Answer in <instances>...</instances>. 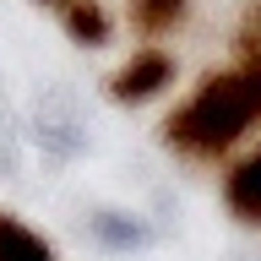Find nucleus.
I'll use <instances>...</instances> for the list:
<instances>
[{"label": "nucleus", "mask_w": 261, "mask_h": 261, "mask_svg": "<svg viewBox=\"0 0 261 261\" xmlns=\"http://www.w3.org/2000/svg\"><path fill=\"white\" fill-rule=\"evenodd\" d=\"M174 82V65H169V55H158V49H142V55H130V65L114 76V98H152L158 87H169Z\"/></svg>", "instance_id": "2"}, {"label": "nucleus", "mask_w": 261, "mask_h": 261, "mask_svg": "<svg viewBox=\"0 0 261 261\" xmlns=\"http://www.w3.org/2000/svg\"><path fill=\"white\" fill-rule=\"evenodd\" d=\"M0 261H55V250L16 218H0Z\"/></svg>", "instance_id": "4"}, {"label": "nucleus", "mask_w": 261, "mask_h": 261, "mask_svg": "<svg viewBox=\"0 0 261 261\" xmlns=\"http://www.w3.org/2000/svg\"><path fill=\"white\" fill-rule=\"evenodd\" d=\"M228 207L240 212V218H250V223H261V152L245 158L228 174Z\"/></svg>", "instance_id": "3"}, {"label": "nucleus", "mask_w": 261, "mask_h": 261, "mask_svg": "<svg viewBox=\"0 0 261 261\" xmlns=\"http://www.w3.org/2000/svg\"><path fill=\"white\" fill-rule=\"evenodd\" d=\"M93 228H98V240H103V245H120V250H130V245H142V240H147V228H142V223H130L125 212H98Z\"/></svg>", "instance_id": "7"}, {"label": "nucleus", "mask_w": 261, "mask_h": 261, "mask_svg": "<svg viewBox=\"0 0 261 261\" xmlns=\"http://www.w3.org/2000/svg\"><path fill=\"white\" fill-rule=\"evenodd\" d=\"M130 16H136V28H142V33H169L179 16H185V0H136Z\"/></svg>", "instance_id": "5"}, {"label": "nucleus", "mask_w": 261, "mask_h": 261, "mask_svg": "<svg viewBox=\"0 0 261 261\" xmlns=\"http://www.w3.org/2000/svg\"><path fill=\"white\" fill-rule=\"evenodd\" d=\"M261 114V60H245L240 71L207 76L196 87V98L169 120V142L185 152H223L228 142H240L250 120Z\"/></svg>", "instance_id": "1"}, {"label": "nucleus", "mask_w": 261, "mask_h": 261, "mask_svg": "<svg viewBox=\"0 0 261 261\" xmlns=\"http://www.w3.org/2000/svg\"><path fill=\"white\" fill-rule=\"evenodd\" d=\"M65 28L76 33V38H87V44H103L109 38V22H103V11H98L93 0H71L65 6Z\"/></svg>", "instance_id": "6"}]
</instances>
